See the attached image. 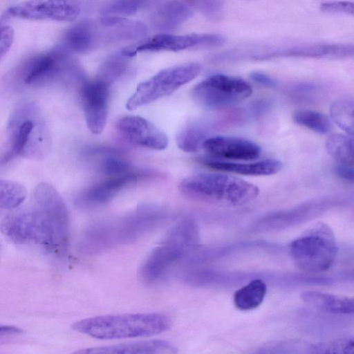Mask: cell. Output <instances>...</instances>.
Instances as JSON below:
<instances>
[{
    "label": "cell",
    "mask_w": 354,
    "mask_h": 354,
    "mask_svg": "<svg viewBox=\"0 0 354 354\" xmlns=\"http://www.w3.org/2000/svg\"><path fill=\"white\" fill-rule=\"evenodd\" d=\"M201 162L206 167L224 172L246 176H269L282 169V162L277 159H266L254 162L236 163L216 158H203Z\"/></svg>",
    "instance_id": "obj_20"
},
{
    "label": "cell",
    "mask_w": 354,
    "mask_h": 354,
    "mask_svg": "<svg viewBox=\"0 0 354 354\" xmlns=\"http://www.w3.org/2000/svg\"><path fill=\"white\" fill-rule=\"evenodd\" d=\"M353 53V45L318 44L279 50L270 53L257 55L255 59H268L281 57L338 58L352 56Z\"/></svg>",
    "instance_id": "obj_21"
},
{
    "label": "cell",
    "mask_w": 354,
    "mask_h": 354,
    "mask_svg": "<svg viewBox=\"0 0 354 354\" xmlns=\"http://www.w3.org/2000/svg\"><path fill=\"white\" fill-rule=\"evenodd\" d=\"M22 333L23 330L19 327L0 324V338L6 336L19 335Z\"/></svg>",
    "instance_id": "obj_38"
},
{
    "label": "cell",
    "mask_w": 354,
    "mask_h": 354,
    "mask_svg": "<svg viewBox=\"0 0 354 354\" xmlns=\"http://www.w3.org/2000/svg\"><path fill=\"white\" fill-rule=\"evenodd\" d=\"M328 153L338 163L353 165V141L352 136L333 134L326 141Z\"/></svg>",
    "instance_id": "obj_25"
},
{
    "label": "cell",
    "mask_w": 354,
    "mask_h": 354,
    "mask_svg": "<svg viewBox=\"0 0 354 354\" xmlns=\"http://www.w3.org/2000/svg\"><path fill=\"white\" fill-rule=\"evenodd\" d=\"M129 57L122 52L120 55L110 57L103 64L99 77L110 84L113 80L121 75L127 68V58Z\"/></svg>",
    "instance_id": "obj_31"
},
{
    "label": "cell",
    "mask_w": 354,
    "mask_h": 354,
    "mask_svg": "<svg viewBox=\"0 0 354 354\" xmlns=\"http://www.w3.org/2000/svg\"><path fill=\"white\" fill-rule=\"evenodd\" d=\"M335 172L342 179L348 182H353L354 172L353 166L337 164L335 167Z\"/></svg>",
    "instance_id": "obj_37"
},
{
    "label": "cell",
    "mask_w": 354,
    "mask_h": 354,
    "mask_svg": "<svg viewBox=\"0 0 354 354\" xmlns=\"http://www.w3.org/2000/svg\"><path fill=\"white\" fill-rule=\"evenodd\" d=\"M27 196L26 187L19 183L0 179V208L11 210L17 208Z\"/></svg>",
    "instance_id": "obj_27"
},
{
    "label": "cell",
    "mask_w": 354,
    "mask_h": 354,
    "mask_svg": "<svg viewBox=\"0 0 354 354\" xmlns=\"http://www.w3.org/2000/svg\"><path fill=\"white\" fill-rule=\"evenodd\" d=\"M313 353H353L354 344L350 339H339L330 342L311 345Z\"/></svg>",
    "instance_id": "obj_32"
},
{
    "label": "cell",
    "mask_w": 354,
    "mask_h": 354,
    "mask_svg": "<svg viewBox=\"0 0 354 354\" xmlns=\"http://www.w3.org/2000/svg\"><path fill=\"white\" fill-rule=\"evenodd\" d=\"M201 66L189 63L161 70L148 80L139 83L128 99L126 108H137L169 96L183 85L194 80L200 73Z\"/></svg>",
    "instance_id": "obj_7"
},
{
    "label": "cell",
    "mask_w": 354,
    "mask_h": 354,
    "mask_svg": "<svg viewBox=\"0 0 354 354\" xmlns=\"http://www.w3.org/2000/svg\"><path fill=\"white\" fill-rule=\"evenodd\" d=\"M68 53L62 47L30 58L23 70L25 84H44L77 70Z\"/></svg>",
    "instance_id": "obj_13"
},
{
    "label": "cell",
    "mask_w": 354,
    "mask_h": 354,
    "mask_svg": "<svg viewBox=\"0 0 354 354\" xmlns=\"http://www.w3.org/2000/svg\"><path fill=\"white\" fill-rule=\"evenodd\" d=\"M33 207L51 226L56 243V252H66L69 240V218L66 205L57 191L48 183L39 184L33 194Z\"/></svg>",
    "instance_id": "obj_10"
},
{
    "label": "cell",
    "mask_w": 354,
    "mask_h": 354,
    "mask_svg": "<svg viewBox=\"0 0 354 354\" xmlns=\"http://www.w3.org/2000/svg\"><path fill=\"white\" fill-rule=\"evenodd\" d=\"M250 78L256 83L266 87H274L277 82L272 77L262 72H253L250 75Z\"/></svg>",
    "instance_id": "obj_36"
},
{
    "label": "cell",
    "mask_w": 354,
    "mask_h": 354,
    "mask_svg": "<svg viewBox=\"0 0 354 354\" xmlns=\"http://www.w3.org/2000/svg\"><path fill=\"white\" fill-rule=\"evenodd\" d=\"M148 0H114L103 10L104 16L120 17L132 15L145 5Z\"/></svg>",
    "instance_id": "obj_30"
},
{
    "label": "cell",
    "mask_w": 354,
    "mask_h": 354,
    "mask_svg": "<svg viewBox=\"0 0 354 354\" xmlns=\"http://www.w3.org/2000/svg\"><path fill=\"white\" fill-rule=\"evenodd\" d=\"M225 41L222 35L217 34L160 33L126 47L122 53L130 57L140 52L179 51L198 46L221 45Z\"/></svg>",
    "instance_id": "obj_11"
},
{
    "label": "cell",
    "mask_w": 354,
    "mask_h": 354,
    "mask_svg": "<svg viewBox=\"0 0 354 354\" xmlns=\"http://www.w3.org/2000/svg\"><path fill=\"white\" fill-rule=\"evenodd\" d=\"M109 177L93 185L78 198L84 207H95L111 201L120 191L137 180L138 174L128 171L109 175Z\"/></svg>",
    "instance_id": "obj_17"
},
{
    "label": "cell",
    "mask_w": 354,
    "mask_h": 354,
    "mask_svg": "<svg viewBox=\"0 0 354 354\" xmlns=\"http://www.w3.org/2000/svg\"><path fill=\"white\" fill-rule=\"evenodd\" d=\"M115 129L129 143L153 150H163L168 145L167 135L149 120L137 115H126L118 120Z\"/></svg>",
    "instance_id": "obj_15"
},
{
    "label": "cell",
    "mask_w": 354,
    "mask_h": 354,
    "mask_svg": "<svg viewBox=\"0 0 354 354\" xmlns=\"http://www.w3.org/2000/svg\"><path fill=\"white\" fill-rule=\"evenodd\" d=\"M293 121L319 134H326L330 130V122L322 113L309 109H300L292 114Z\"/></svg>",
    "instance_id": "obj_28"
},
{
    "label": "cell",
    "mask_w": 354,
    "mask_h": 354,
    "mask_svg": "<svg viewBox=\"0 0 354 354\" xmlns=\"http://www.w3.org/2000/svg\"><path fill=\"white\" fill-rule=\"evenodd\" d=\"M330 114L333 122L348 135L353 136L354 130V104L348 98H341L333 102Z\"/></svg>",
    "instance_id": "obj_26"
},
{
    "label": "cell",
    "mask_w": 354,
    "mask_h": 354,
    "mask_svg": "<svg viewBox=\"0 0 354 354\" xmlns=\"http://www.w3.org/2000/svg\"><path fill=\"white\" fill-rule=\"evenodd\" d=\"M252 93L251 86L243 79L216 74L197 84L192 95L199 106L216 110L235 105L250 97Z\"/></svg>",
    "instance_id": "obj_8"
},
{
    "label": "cell",
    "mask_w": 354,
    "mask_h": 354,
    "mask_svg": "<svg viewBox=\"0 0 354 354\" xmlns=\"http://www.w3.org/2000/svg\"><path fill=\"white\" fill-rule=\"evenodd\" d=\"M176 352L177 348L170 342L153 339L88 348L75 353L84 354H163Z\"/></svg>",
    "instance_id": "obj_18"
},
{
    "label": "cell",
    "mask_w": 354,
    "mask_h": 354,
    "mask_svg": "<svg viewBox=\"0 0 354 354\" xmlns=\"http://www.w3.org/2000/svg\"><path fill=\"white\" fill-rule=\"evenodd\" d=\"M159 210L144 209L127 216L91 225L84 232L81 248L88 254L129 243L153 230L165 221Z\"/></svg>",
    "instance_id": "obj_1"
},
{
    "label": "cell",
    "mask_w": 354,
    "mask_h": 354,
    "mask_svg": "<svg viewBox=\"0 0 354 354\" xmlns=\"http://www.w3.org/2000/svg\"><path fill=\"white\" fill-rule=\"evenodd\" d=\"M80 13L77 0H24L7 11V15L29 21H73Z\"/></svg>",
    "instance_id": "obj_12"
},
{
    "label": "cell",
    "mask_w": 354,
    "mask_h": 354,
    "mask_svg": "<svg viewBox=\"0 0 354 354\" xmlns=\"http://www.w3.org/2000/svg\"><path fill=\"white\" fill-rule=\"evenodd\" d=\"M211 157L234 160H252L261 154V149L252 141L230 136L206 138L202 145Z\"/></svg>",
    "instance_id": "obj_16"
},
{
    "label": "cell",
    "mask_w": 354,
    "mask_h": 354,
    "mask_svg": "<svg viewBox=\"0 0 354 354\" xmlns=\"http://www.w3.org/2000/svg\"><path fill=\"white\" fill-rule=\"evenodd\" d=\"M0 216V230L10 241L19 245H37L56 252L54 232L33 206L30 209L10 210Z\"/></svg>",
    "instance_id": "obj_6"
},
{
    "label": "cell",
    "mask_w": 354,
    "mask_h": 354,
    "mask_svg": "<svg viewBox=\"0 0 354 354\" xmlns=\"http://www.w3.org/2000/svg\"><path fill=\"white\" fill-rule=\"evenodd\" d=\"M266 290V284L263 281L254 279L234 292V304L241 310L254 309L262 303Z\"/></svg>",
    "instance_id": "obj_24"
},
{
    "label": "cell",
    "mask_w": 354,
    "mask_h": 354,
    "mask_svg": "<svg viewBox=\"0 0 354 354\" xmlns=\"http://www.w3.org/2000/svg\"><path fill=\"white\" fill-rule=\"evenodd\" d=\"M194 3L200 7L201 10L207 16L213 17L218 12L220 4L217 0H196Z\"/></svg>",
    "instance_id": "obj_35"
},
{
    "label": "cell",
    "mask_w": 354,
    "mask_h": 354,
    "mask_svg": "<svg viewBox=\"0 0 354 354\" xmlns=\"http://www.w3.org/2000/svg\"><path fill=\"white\" fill-rule=\"evenodd\" d=\"M62 47L76 53H86L95 49L89 21L78 22L68 28L63 35Z\"/></svg>",
    "instance_id": "obj_23"
},
{
    "label": "cell",
    "mask_w": 354,
    "mask_h": 354,
    "mask_svg": "<svg viewBox=\"0 0 354 354\" xmlns=\"http://www.w3.org/2000/svg\"><path fill=\"white\" fill-rule=\"evenodd\" d=\"M337 250L333 230L322 222L312 225L290 245V255L296 266L310 273L329 270L335 261Z\"/></svg>",
    "instance_id": "obj_5"
},
{
    "label": "cell",
    "mask_w": 354,
    "mask_h": 354,
    "mask_svg": "<svg viewBox=\"0 0 354 354\" xmlns=\"http://www.w3.org/2000/svg\"><path fill=\"white\" fill-rule=\"evenodd\" d=\"M38 110L28 105L19 109L11 120V153L32 159L43 158L47 141Z\"/></svg>",
    "instance_id": "obj_9"
},
{
    "label": "cell",
    "mask_w": 354,
    "mask_h": 354,
    "mask_svg": "<svg viewBox=\"0 0 354 354\" xmlns=\"http://www.w3.org/2000/svg\"><path fill=\"white\" fill-rule=\"evenodd\" d=\"M185 196L223 207H236L254 200L259 188L240 178L218 173H201L189 176L179 185Z\"/></svg>",
    "instance_id": "obj_3"
},
{
    "label": "cell",
    "mask_w": 354,
    "mask_h": 354,
    "mask_svg": "<svg viewBox=\"0 0 354 354\" xmlns=\"http://www.w3.org/2000/svg\"><path fill=\"white\" fill-rule=\"evenodd\" d=\"M110 84L97 77L84 82L81 101L88 130L99 134L104 130L108 116Z\"/></svg>",
    "instance_id": "obj_14"
},
{
    "label": "cell",
    "mask_w": 354,
    "mask_h": 354,
    "mask_svg": "<svg viewBox=\"0 0 354 354\" xmlns=\"http://www.w3.org/2000/svg\"><path fill=\"white\" fill-rule=\"evenodd\" d=\"M322 11L327 13L353 15V3L350 1H329L321 5Z\"/></svg>",
    "instance_id": "obj_33"
},
{
    "label": "cell",
    "mask_w": 354,
    "mask_h": 354,
    "mask_svg": "<svg viewBox=\"0 0 354 354\" xmlns=\"http://www.w3.org/2000/svg\"><path fill=\"white\" fill-rule=\"evenodd\" d=\"M205 139L203 130L198 126L191 124L179 131L176 143L185 152H196L202 147Z\"/></svg>",
    "instance_id": "obj_29"
},
{
    "label": "cell",
    "mask_w": 354,
    "mask_h": 354,
    "mask_svg": "<svg viewBox=\"0 0 354 354\" xmlns=\"http://www.w3.org/2000/svg\"><path fill=\"white\" fill-rule=\"evenodd\" d=\"M194 6L193 0H164L153 13V24L161 30H174L191 17Z\"/></svg>",
    "instance_id": "obj_19"
},
{
    "label": "cell",
    "mask_w": 354,
    "mask_h": 354,
    "mask_svg": "<svg viewBox=\"0 0 354 354\" xmlns=\"http://www.w3.org/2000/svg\"><path fill=\"white\" fill-rule=\"evenodd\" d=\"M301 299L311 307L330 314L350 315L354 311L353 297L307 290L301 294Z\"/></svg>",
    "instance_id": "obj_22"
},
{
    "label": "cell",
    "mask_w": 354,
    "mask_h": 354,
    "mask_svg": "<svg viewBox=\"0 0 354 354\" xmlns=\"http://www.w3.org/2000/svg\"><path fill=\"white\" fill-rule=\"evenodd\" d=\"M169 317L160 313H128L85 318L72 325L73 330L100 339L149 337L171 326Z\"/></svg>",
    "instance_id": "obj_2"
},
{
    "label": "cell",
    "mask_w": 354,
    "mask_h": 354,
    "mask_svg": "<svg viewBox=\"0 0 354 354\" xmlns=\"http://www.w3.org/2000/svg\"><path fill=\"white\" fill-rule=\"evenodd\" d=\"M14 37L15 32L12 28L2 24L0 27V60L10 49Z\"/></svg>",
    "instance_id": "obj_34"
},
{
    "label": "cell",
    "mask_w": 354,
    "mask_h": 354,
    "mask_svg": "<svg viewBox=\"0 0 354 354\" xmlns=\"http://www.w3.org/2000/svg\"><path fill=\"white\" fill-rule=\"evenodd\" d=\"M2 21H0V27H1V25L2 24Z\"/></svg>",
    "instance_id": "obj_39"
},
{
    "label": "cell",
    "mask_w": 354,
    "mask_h": 354,
    "mask_svg": "<svg viewBox=\"0 0 354 354\" xmlns=\"http://www.w3.org/2000/svg\"><path fill=\"white\" fill-rule=\"evenodd\" d=\"M198 241L199 230L196 222L191 218L178 221L147 257L140 268L141 277L147 282L160 279L195 250Z\"/></svg>",
    "instance_id": "obj_4"
}]
</instances>
